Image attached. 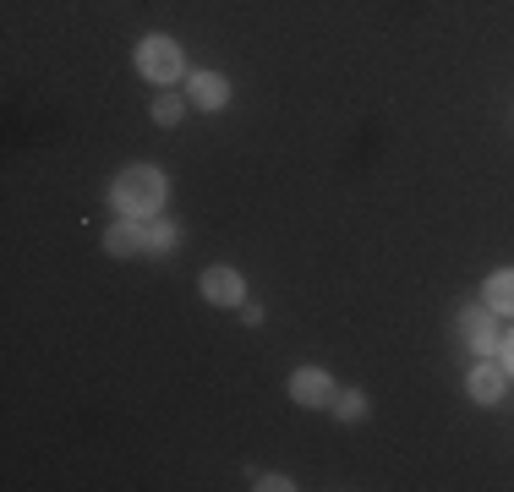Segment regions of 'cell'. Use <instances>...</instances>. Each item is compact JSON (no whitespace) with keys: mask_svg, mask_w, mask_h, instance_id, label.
Returning <instances> with one entry per match:
<instances>
[{"mask_svg":"<svg viewBox=\"0 0 514 492\" xmlns=\"http://www.w3.org/2000/svg\"><path fill=\"white\" fill-rule=\"evenodd\" d=\"M340 416L345 421H361V416H367V400H361V394H340Z\"/></svg>","mask_w":514,"mask_h":492,"instance_id":"obj_12","label":"cell"},{"mask_svg":"<svg viewBox=\"0 0 514 492\" xmlns=\"http://www.w3.org/2000/svg\"><path fill=\"white\" fill-rule=\"evenodd\" d=\"M137 66H143V77H154V82H170L181 77V44H170V39H143L137 44Z\"/></svg>","mask_w":514,"mask_h":492,"instance_id":"obj_2","label":"cell"},{"mask_svg":"<svg viewBox=\"0 0 514 492\" xmlns=\"http://www.w3.org/2000/svg\"><path fill=\"white\" fill-rule=\"evenodd\" d=\"M290 394H296V405H329L334 400V383H329V372L301 367L296 378H290Z\"/></svg>","mask_w":514,"mask_h":492,"instance_id":"obj_4","label":"cell"},{"mask_svg":"<svg viewBox=\"0 0 514 492\" xmlns=\"http://www.w3.org/2000/svg\"><path fill=\"white\" fill-rule=\"evenodd\" d=\"M175 241H181V236H175V225H154V230H148V246H154V252H170Z\"/></svg>","mask_w":514,"mask_h":492,"instance_id":"obj_11","label":"cell"},{"mask_svg":"<svg viewBox=\"0 0 514 492\" xmlns=\"http://www.w3.org/2000/svg\"><path fill=\"white\" fill-rule=\"evenodd\" d=\"M460 334L471 350H498V328H493V307H471L460 318Z\"/></svg>","mask_w":514,"mask_h":492,"instance_id":"obj_5","label":"cell"},{"mask_svg":"<svg viewBox=\"0 0 514 492\" xmlns=\"http://www.w3.org/2000/svg\"><path fill=\"white\" fill-rule=\"evenodd\" d=\"M487 307L504 312V318H514V268H509V274H493V279H487Z\"/></svg>","mask_w":514,"mask_h":492,"instance_id":"obj_9","label":"cell"},{"mask_svg":"<svg viewBox=\"0 0 514 492\" xmlns=\"http://www.w3.org/2000/svg\"><path fill=\"white\" fill-rule=\"evenodd\" d=\"M165 197H170V181H165L159 170H148V164H137V170H121V181L110 186V203L121 208L126 219L159 214V208H165Z\"/></svg>","mask_w":514,"mask_h":492,"instance_id":"obj_1","label":"cell"},{"mask_svg":"<svg viewBox=\"0 0 514 492\" xmlns=\"http://www.w3.org/2000/svg\"><path fill=\"white\" fill-rule=\"evenodd\" d=\"M498 350H504V372H514V339H504Z\"/></svg>","mask_w":514,"mask_h":492,"instance_id":"obj_13","label":"cell"},{"mask_svg":"<svg viewBox=\"0 0 514 492\" xmlns=\"http://www.w3.org/2000/svg\"><path fill=\"white\" fill-rule=\"evenodd\" d=\"M230 99V82L219 72H197L192 77V104H203V110H219V104Z\"/></svg>","mask_w":514,"mask_h":492,"instance_id":"obj_7","label":"cell"},{"mask_svg":"<svg viewBox=\"0 0 514 492\" xmlns=\"http://www.w3.org/2000/svg\"><path fill=\"white\" fill-rule=\"evenodd\" d=\"M104 246H110L115 257H132V252H143V246H148V230H137L132 219H121V225L104 236Z\"/></svg>","mask_w":514,"mask_h":492,"instance_id":"obj_8","label":"cell"},{"mask_svg":"<svg viewBox=\"0 0 514 492\" xmlns=\"http://www.w3.org/2000/svg\"><path fill=\"white\" fill-rule=\"evenodd\" d=\"M181 110H186V104L175 99V93H159V99H154V121L159 126H175V121H181Z\"/></svg>","mask_w":514,"mask_h":492,"instance_id":"obj_10","label":"cell"},{"mask_svg":"<svg viewBox=\"0 0 514 492\" xmlns=\"http://www.w3.org/2000/svg\"><path fill=\"white\" fill-rule=\"evenodd\" d=\"M203 296L214 301V307H241V301H247V285H241L236 268H208V274H203Z\"/></svg>","mask_w":514,"mask_h":492,"instance_id":"obj_3","label":"cell"},{"mask_svg":"<svg viewBox=\"0 0 514 492\" xmlns=\"http://www.w3.org/2000/svg\"><path fill=\"white\" fill-rule=\"evenodd\" d=\"M465 389H471L476 405H498V400H504V367H471Z\"/></svg>","mask_w":514,"mask_h":492,"instance_id":"obj_6","label":"cell"}]
</instances>
